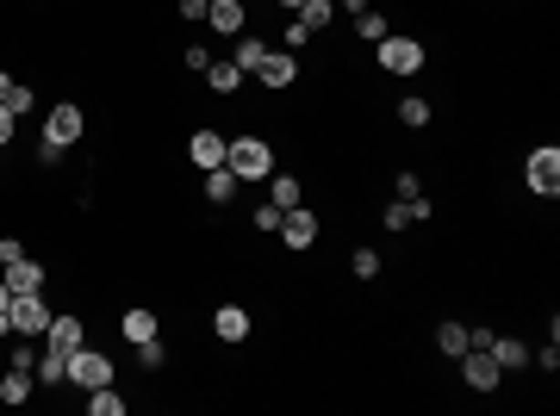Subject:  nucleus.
<instances>
[{
  "label": "nucleus",
  "instance_id": "obj_1",
  "mask_svg": "<svg viewBox=\"0 0 560 416\" xmlns=\"http://www.w3.org/2000/svg\"><path fill=\"white\" fill-rule=\"evenodd\" d=\"M81 131H88V118H81V106H75V100L50 106V118H44V149H37V156H44V162H57V156H63Z\"/></svg>",
  "mask_w": 560,
  "mask_h": 416
},
{
  "label": "nucleus",
  "instance_id": "obj_2",
  "mask_svg": "<svg viewBox=\"0 0 560 416\" xmlns=\"http://www.w3.org/2000/svg\"><path fill=\"white\" fill-rule=\"evenodd\" d=\"M224 168L237 174V180H268V174H275V149L262 137H237L224 149Z\"/></svg>",
  "mask_w": 560,
  "mask_h": 416
},
{
  "label": "nucleus",
  "instance_id": "obj_3",
  "mask_svg": "<svg viewBox=\"0 0 560 416\" xmlns=\"http://www.w3.org/2000/svg\"><path fill=\"white\" fill-rule=\"evenodd\" d=\"M524 180H529V193H535V199H555V193H560V149H555V143L529 149Z\"/></svg>",
  "mask_w": 560,
  "mask_h": 416
},
{
  "label": "nucleus",
  "instance_id": "obj_4",
  "mask_svg": "<svg viewBox=\"0 0 560 416\" xmlns=\"http://www.w3.org/2000/svg\"><path fill=\"white\" fill-rule=\"evenodd\" d=\"M374 56H380L386 75H418L423 69V44H418V37H399V32H386Z\"/></svg>",
  "mask_w": 560,
  "mask_h": 416
},
{
  "label": "nucleus",
  "instance_id": "obj_5",
  "mask_svg": "<svg viewBox=\"0 0 560 416\" xmlns=\"http://www.w3.org/2000/svg\"><path fill=\"white\" fill-rule=\"evenodd\" d=\"M6 323H13V336H44V330H50V305H44L37 292H13Z\"/></svg>",
  "mask_w": 560,
  "mask_h": 416
},
{
  "label": "nucleus",
  "instance_id": "obj_6",
  "mask_svg": "<svg viewBox=\"0 0 560 416\" xmlns=\"http://www.w3.org/2000/svg\"><path fill=\"white\" fill-rule=\"evenodd\" d=\"M69 385L94 391V385H112V360L100 348H69Z\"/></svg>",
  "mask_w": 560,
  "mask_h": 416
},
{
  "label": "nucleus",
  "instance_id": "obj_7",
  "mask_svg": "<svg viewBox=\"0 0 560 416\" xmlns=\"http://www.w3.org/2000/svg\"><path fill=\"white\" fill-rule=\"evenodd\" d=\"M461 380H467V391H498L504 367L492 360V348H467V354H461Z\"/></svg>",
  "mask_w": 560,
  "mask_h": 416
},
{
  "label": "nucleus",
  "instance_id": "obj_8",
  "mask_svg": "<svg viewBox=\"0 0 560 416\" xmlns=\"http://www.w3.org/2000/svg\"><path fill=\"white\" fill-rule=\"evenodd\" d=\"M317 211H306V206H293V211H280V243L286 249H312L317 243Z\"/></svg>",
  "mask_w": 560,
  "mask_h": 416
},
{
  "label": "nucleus",
  "instance_id": "obj_9",
  "mask_svg": "<svg viewBox=\"0 0 560 416\" xmlns=\"http://www.w3.org/2000/svg\"><path fill=\"white\" fill-rule=\"evenodd\" d=\"M293 75H299V63H293V50H268V56H262V63H255V81H262V87H293Z\"/></svg>",
  "mask_w": 560,
  "mask_h": 416
},
{
  "label": "nucleus",
  "instance_id": "obj_10",
  "mask_svg": "<svg viewBox=\"0 0 560 416\" xmlns=\"http://www.w3.org/2000/svg\"><path fill=\"white\" fill-rule=\"evenodd\" d=\"M224 149H231V143L218 137V131H193V143H187V156H193V168H200V174L224 168Z\"/></svg>",
  "mask_w": 560,
  "mask_h": 416
},
{
  "label": "nucleus",
  "instance_id": "obj_11",
  "mask_svg": "<svg viewBox=\"0 0 560 416\" xmlns=\"http://www.w3.org/2000/svg\"><path fill=\"white\" fill-rule=\"evenodd\" d=\"M206 25L218 37H237L244 32V0H206Z\"/></svg>",
  "mask_w": 560,
  "mask_h": 416
},
{
  "label": "nucleus",
  "instance_id": "obj_12",
  "mask_svg": "<svg viewBox=\"0 0 560 416\" xmlns=\"http://www.w3.org/2000/svg\"><path fill=\"white\" fill-rule=\"evenodd\" d=\"M212 336H218V342H244L249 336V311L244 305H218V311H212Z\"/></svg>",
  "mask_w": 560,
  "mask_h": 416
},
{
  "label": "nucleus",
  "instance_id": "obj_13",
  "mask_svg": "<svg viewBox=\"0 0 560 416\" xmlns=\"http://www.w3.org/2000/svg\"><path fill=\"white\" fill-rule=\"evenodd\" d=\"M0 279H6V292H44V268H37V261H26V255H19V261H6V268H0Z\"/></svg>",
  "mask_w": 560,
  "mask_h": 416
},
{
  "label": "nucleus",
  "instance_id": "obj_14",
  "mask_svg": "<svg viewBox=\"0 0 560 416\" xmlns=\"http://www.w3.org/2000/svg\"><path fill=\"white\" fill-rule=\"evenodd\" d=\"M119 330H125V342H131V348H138V342H156V311H143V305H131Z\"/></svg>",
  "mask_w": 560,
  "mask_h": 416
},
{
  "label": "nucleus",
  "instance_id": "obj_15",
  "mask_svg": "<svg viewBox=\"0 0 560 416\" xmlns=\"http://www.w3.org/2000/svg\"><path fill=\"white\" fill-rule=\"evenodd\" d=\"M44 336H50V348H81V342H88L81 317H50V330H44Z\"/></svg>",
  "mask_w": 560,
  "mask_h": 416
},
{
  "label": "nucleus",
  "instance_id": "obj_16",
  "mask_svg": "<svg viewBox=\"0 0 560 416\" xmlns=\"http://www.w3.org/2000/svg\"><path fill=\"white\" fill-rule=\"evenodd\" d=\"M44 385H63L69 380V348H50V354H37V367H32Z\"/></svg>",
  "mask_w": 560,
  "mask_h": 416
},
{
  "label": "nucleus",
  "instance_id": "obj_17",
  "mask_svg": "<svg viewBox=\"0 0 560 416\" xmlns=\"http://www.w3.org/2000/svg\"><path fill=\"white\" fill-rule=\"evenodd\" d=\"M32 398V367H6V380H0V404H26Z\"/></svg>",
  "mask_w": 560,
  "mask_h": 416
},
{
  "label": "nucleus",
  "instance_id": "obj_18",
  "mask_svg": "<svg viewBox=\"0 0 560 416\" xmlns=\"http://www.w3.org/2000/svg\"><path fill=\"white\" fill-rule=\"evenodd\" d=\"M206 81H212V87H218V94H237V87H244V69H237L231 56H224V63L212 56V63H206Z\"/></svg>",
  "mask_w": 560,
  "mask_h": 416
},
{
  "label": "nucleus",
  "instance_id": "obj_19",
  "mask_svg": "<svg viewBox=\"0 0 560 416\" xmlns=\"http://www.w3.org/2000/svg\"><path fill=\"white\" fill-rule=\"evenodd\" d=\"M237 187H244V180H237V174H231V168H206V199H212V206H224V199H237Z\"/></svg>",
  "mask_w": 560,
  "mask_h": 416
},
{
  "label": "nucleus",
  "instance_id": "obj_20",
  "mask_svg": "<svg viewBox=\"0 0 560 416\" xmlns=\"http://www.w3.org/2000/svg\"><path fill=\"white\" fill-rule=\"evenodd\" d=\"M88 416H125V398H119L112 385H94V391H88Z\"/></svg>",
  "mask_w": 560,
  "mask_h": 416
},
{
  "label": "nucleus",
  "instance_id": "obj_21",
  "mask_svg": "<svg viewBox=\"0 0 560 416\" xmlns=\"http://www.w3.org/2000/svg\"><path fill=\"white\" fill-rule=\"evenodd\" d=\"M330 19H337V0H306V6H299V25H306V32H324Z\"/></svg>",
  "mask_w": 560,
  "mask_h": 416
},
{
  "label": "nucleus",
  "instance_id": "obj_22",
  "mask_svg": "<svg viewBox=\"0 0 560 416\" xmlns=\"http://www.w3.org/2000/svg\"><path fill=\"white\" fill-rule=\"evenodd\" d=\"M268 199H275L280 211H293L299 206V180H293V174H268Z\"/></svg>",
  "mask_w": 560,
  "mask_h": 416
},
{
  "label": "nucleus",
  "instance_id": "obj_23",
  "mask_svg": "<svg viewBox=\"0 0 560 416\" xmlns=\"http://www.w3.org/2000/svg\"><path fill=\"white\" fill-rule=\"evenodd\" d=\"M436 348H442L449 360H461V354H467V323H442V330H436Z\"/></svg>",
  "mask_w": 560,
  "mask_h": 416
},
{
  "label": "nucleus",
  "instance_id": "obj_24",
  "mask_svg": "<svg viewBox=\"0 0 560 416\" xmlns=\"http://www.w3.org/2000/svg\"><path fill=\"white\" fill-rule=\"evenodd\" d=\"M492 360H498V367L511 373V367H524V360H529V348H524V342H511V336H504V342L492 336Z\"/></svg>",
  "mask_w": 560,
  "mask_h": 416
},
{
  "label": "nucleus",
  "instance_id": "obj_25",
  "mask_svg": "<svg viewBox=\"0 0 560 416\" xmlns=\"http://www.w3.org/2000/svg\"><path fill=\"white\" fill-rule=\"evenodd\" d=\"M262 56H268V44H255V37H244V44L231 50V63H237L244 75H255V63H262Z\"/></svg>",
  "mask_w": 560,
  "mask_h": 416
},
{
  "label": "nucleus",
  "instance_id": "obj_26",
  "mask_svg": "<svg viewBox=\"0 0 560 416\" xmlns=\"http://www.w3.org/2000/svg\"><path fill=\"white\" fill-rule=\"evenodd\" d=\"M399 125L423 131V125H430V100H399Z\"/></svg>",
  "mask_w": 560,
  "mask_h": 416
},
{
  "label": "nucleus",
  "instance_id": "obj_27",
  "mask_svg": "<svg viewBox=\"0 0 560 416\" xmlns=\"http://www.w3.org/2000/svg\"><path fill=\"white\" fill-rule=\"evenodd\" d=\"M355 32L368 37V44H380V37H386V19L374 13V6H368V13H355Z\"/></svg>",
  "mask_w": 560,
  "mask_h": 416
},
{
  "label": "nucleus",
  "instance_id": "obj_28",
  "mask_svg": "<svg viewBox=\"0 0 560 416\" xmlns=\"http://www.w3.org/2000/svg\"><path fill=\"white\" fill-rule=\"evenodd\" d=\"M32 106H37V94H32V87H19V81H13V94H6V112H13V118H26Z\"/></svg>",
  "mask_w": 560,
  "mask_h": 416
},
{
  "label": "nucleus",
  "instance_id": "obj_29",
  "mask_svg": "<svg viewBox=\"0 0 560 416\" xmlns=\"http://www.w3.org/2000/svg\"><path fill=\"white\" fill-rule=\"evenodd\" d=\"M405 224H418V218H411V199H392V206H386V230H405Z\"/></svg>",
  "mask_w": 560,
  "mask_h": 416
},
{
  "label": "nucleus",
  "instance_id": "obj_30",
  "mask_svg": "<svg viewBox=\"0 0 560 416\" xmlns=\"http://www.w3.org/2000/svg\"><path fill=\"white\" fill-rule=\"evenodd\" d=\"M355 274L374 279V274H380V255H374V249H355Z\"/></svg>",
  "mask_w": 560,
  "mask_h": 416
},
{
  "label": "nucleus",
  "instance_id": "obj_31",
  "mask_svg": "<svg viewBox=\"0 0 560 416\" xmlns=\"http://www.w3.org/2000/svg\"><path fill=\"white\" fill-rule=\"evenodd\" d=\"M255 230H280V206H275V199H268V206L255 211Z\"/></svg>",
  "mask_w": 560,
  "mask_h": 416
},
{
  "label": "nucleus",
  "instance_id": "obj_32",
  "mask_svg": "<svg viewBox=\"0 0 560 416\" xmlns=\"http://www.w3.org/2000/svg\"><path fill=\"white\" fill-rule=\"evenodd\" d=\"M138 360L143 367H162V342H138Z\"/></svg>",
  "mask_w": 560,
  "mask_h": 416
},
{
  "label": "nucleus",
  "instance_id": "obj_33",
  "mask_svg": "<svg viewBox=\"0 0 560 416\" xmlns=\"http://www.w3.org/2000/svg\"><path fill=\"white\" fill-rule=\"evenodd\" d=\"M19 255H26V243H13V237H0V268H6V261H19Z\"/></svg>",
  "mask_w": 560,
  "mask_h": 416
},
{
  "label": "nucleus",
  "instance_id": "obj_34",
  "mask_svg": "<svg viewBox=\"0 0 560 416\" xmlns=\"http://www.w3.org/2000/svg\"><path fill=\"white\" fill-rule=\"evenodd\" d=\"M13 125H19V118H13V112H6V106H0V149H6V143H13Z\"/></svg>",
  "mask_w": 560,
  "mask_h": 416
},
{
  "label": "nucleus",
  "instance_id": "obj_35",
  "mask_svg": "<svg viewBox=\"0 0 560 416\" xmlns=\"http://www.w3.org/2000/svg\"><path fill=\"white\" fill-rule=\"evenodd\" d=\"M181 19H206V0H181Z\"/></svg>",
  "mask_w": 560,
  "mask_h": 416
},
{
  "label": "nucleus",
  "instance_id": "obj_36",
  "mask_svg": "<svg viewBox=\"0 0 560 416\" xmlns=\"http://www.w3.org/2000/svg\"><path fill=\"white\" fill-rule=\"evenodd\" d=\"M6 94H13V75H0V106H6Z\"/></svg>",
  "mask_w": 560,
  "mask_h": 416
},
{
  "label": "nucleus",
  "instance_id": "obj_37",
  "mask_svg": "<svg viewBox=\"0 0 560 416\" xmlns=\"http://www.w3.org/2000/svg\"><path fill=\"white\" fill-rule=\"evenodd\" d=\"M6 305H13V292H6V279H0V311H6Z\"/></svg>",
  "mask_w": 560,
  "mask_h": 416
},
{
  "label": "nucleus",
  "instance_id": "obj_38",
  "mask_svg": "<svg viewBox=\"0 0 560 416\" xmlns=\"http://www.w3.org/2000/svg\"><path fill=\"white\" fill-rule=\"evenodd\" d=\"M280 6H293V13H299V6H306V0H280Z\"/></svg>",
  "mask_w": 560,
  "mask_h": 416
}]
</instances>
